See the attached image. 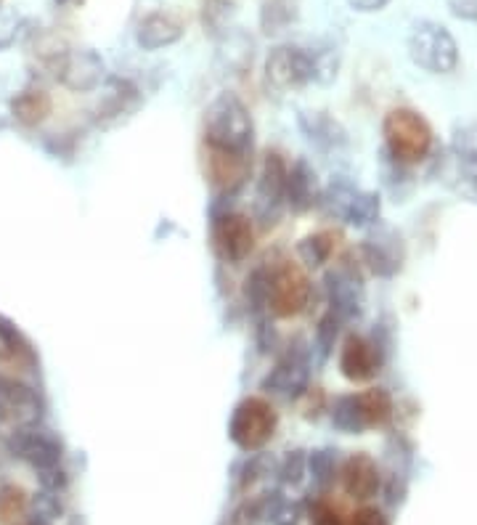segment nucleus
<instances>
[{
  "instance_id": "1",
  "label": "nucleus",
  "mask_w": 477,
  "mask_h": 525,
  "mask_svg": "<svg viewBox=\"0 0 477 525\" xmlns=\"http://www.w3.org/2000/svg\"><path fill=\"white\" fill-rule=\"evenodd\" d=\"M205 146L207 152H226V154H247L252 157V144H255V122H252L250 109L236 93H220L218 99L210 101L205 109Z\"/></svg>"
},
{
  "instance_id": "2",
  "label": "nucleus",
  "mask_w": 477,
  "mask_h": 525,
  "mask_svg": "<svg viewBox=\"0 0 477 525\" xmlns=\"http://www.w3.org/2000/svg\"><path fill=\"white\" fill-rule=\"evenodd\" d=\"M382 136H385V154L403 168H414L432 154L435 133L432 125L419 115L417 109L398 107L390 109L382 120Z\"/></svg>"
},
{
  "instance_id": "3",
  "label": "nucleus",
  "mask_w": 477,
  "mask_h": 525,
  "mask_svg": "<svg viewBox=\"0 0 477 525\" xmlns=\"http://www.w3.org/2000/svg\"><path fill=\"white\" fill-rule=\"evenodd\" d=\"M318 205L329 218L353 226V229H371L374 223H379L382 215V199L377 191L358 189L356 183L350 181H332L321 191Z\"/></svg>"
},
{
  "instance_id": "4",
  "label": "nucleus",
  "mask_w": 477,
  "mask_h": 525,
  "mask_svg": "<svg viewBox=\"0 0 477 525\" xmlns=\"http://www.w3.org/2000/svg\"><path fill=\"white\" fill-rule=\"evenodd\" d=\"M311 303V279L303 268L292 260H281L268 268L265 282V311L273 319H292L308 308Z\"/></svg>"
},
{
  "instance_id": "5",
  "label": "nucleus",
  "mask_w": 477,
  "mask_h": 525,
  "mask_svg": "<svg viewBox=\"0 0 477 525\" xmlns=\"http://www.w3.org/2000/svg\"><path fill=\"white\" fill-rule=\"evenodd\" d=\"M411 61L430 75H451L459 67L454 35L438 22H417L409 35Z\"/></svg>"
},
{
  "instance_id": "6",
  "label": "nucleus",
  "mask_w": 477,
  "mask_h": 525,
  "mask_svg": "<svg viewBox=\"0 0 477 525\" xmlns=\"http://www.w3.org/2000/svg\"><path fill=\"white\" fill-rule=\"evenodd\" d=\"M276 427H279V414L271 401H265L263 396H250L236 404L228 422V435L242 451H260L271 443Z\"/></svg>"
},
{
  "instance_id": "7",
  "label": "nucleus",
  "mask_w": 477,
  "mask_h": 525,
  "mask_svg": "<svg viewBox=\"0 0 477 525\" xmlns=\"http://www.w3.org/2000/svg\"><path fill=\"white\" fill-rule=\"evenodd\" d=\"M358 255L369 274L377 279H393L401 274L406 263V242L401 231H395L393 226L374 223L364 242L358 244Z\"/></svg>"
},
{
  "instance_id": "8",
  "label": "nucleus",
  "mask_w": 477,
  "mask_h": 525,
  "mask_svg": "<svg viewBox=\"0 0 477 525\" xmlns=\"http://www.w3.org/2000/svg\"><path fill=\"white\" fill-rule=\"evenodd\" d=\"M326 300H329V311L337 313L342 321L358 319L364 313L366 290L364 276L358 271L356 263L340 260L337 266L329 268L324 276Z\"/></svg>"
},
{
  "instance_id": "9",
  "label": "nucleus",
  "mask_w": 477,
  "mask_h": 525,
  "mask_svg": "<svg viewBox=\"0 0 477 525\" xmlns=\"http://www.w3.org/2000/svg\"><path fill=\"white\" fill-rule=\"evenodd\" d=\"M212 250L223 263H242L255 250V226L250 215L226 210L212 218L210 226Z\"/></svg>"
},
{
  "instance_id": "10",
  "label": "nucleus",
  "mask_w": 477,
  "mask_h": 525,
  "mask_svg": "<svg viewBox=\"0 0 477 525\" xmlns=\"http://www.w3.org/2000/svg\"><path fill=\"white\" fill-rule=\"evenodd\" d=\"M265 77L279 91H297V88L318 80L316 56L295 46L276 48L265 61Z\"/></svg>"
},
{
  "instance_id": "11",
  "label": "nucleus",
  "mask_w": 477,
  "mask_h": 525,
  "mask_svg": "<svg viewBox=\"0 0 477 525\" xmlns=\"http://www.w3.org/2000/svg\"><path fill=\"white\" fill-rule=\"evenodd\" d=\"M8 449L14 457L32 467V470H51V467L61 465V443L56 435L48 430H40L38 425L32 427H16L11 438H8Z\"/></svg>"
},
{
  "instance_id": "12",
  "label": "nucleus",
  "mask_w": 477,
  "mask_h": 525,
  "mask_svg": "<svg viewBox=\"0 0 477 525\" xmlns=\"http://www.w3.org/2000/svg\"><path fill=\"white\" fill-rule=\"evenodd\" d=\"M385 348L366 335H348L340 348V374L348 382H371L382 372Z\"/></svg>"
},
{
  "instance_id": "13",
  "label": "nucleus",
  "mask_w": 477,
  "mask_h": 525,
  "mask_svg": "<svg viewBox=\"0 0 477 525\" xmlns=\"http://www.w3.org/2000/svg\"><path fill=\"white\" fill-rule=\"evenodd\" d=\"M40 417H43V404L38 393L30 385L0 374V422L16 430V427L38 425Z\"/></svg>"
},
{
  "instance_id": "14",
  "label": "nucleus",
  "mask_w": 477,
  "mask_h": 525,
  "mask_svg": "<svg viewBox=\"0 0 477 525\" xmlns=\"http://www.w3.org/2000/svg\"><path fill=\"white\" fill-rule=\"evenodd\" d=\"M308 382H311V361L303 350H289L287 356L268 372V377L263 380V390L295 401L308 390Z\"/></svg>"
},
{
  "instance_id": "15",
  "label": "nucleus",
  "mask_w": 477,
  "mask_h": 525,
  "mask_svg": "<svg viewBox=\"0 0 477 525\" xmlns=\"http://www.w3.org/2000/svg\"><path fill=\"white\" fill-rule=\"evenodd\" d=\"M451 170L456 186L477 194V122L459 125L451 136Z\"/></svg>"
},
{
  "instance_id": "16",
  "label": "nucleus",
  "mask_w": 477,
  "mask_h": 525,
  "mask_svg": "<svg viewBox=\"0 0 477 525\" xmlns=\"http://www.w3.org/2000/svg\"><path fill=\"white\" fill-rule=\"evenodd\" d=\"M252 173V157L247 154H226V152H207V178L215 194L231 197L242 189L244 181Z\"/></svg>"
},
{
  "instance_id": "17",
  "label": "nucleus",
  "mask_w": 477,
  "mask_h": 525,
  "mask_svg": "<svg viewBox=\"0 0 477 525\" xmlns=\"http://www.w3.org/2000/svg\"><path fill=\"white\" fill-rule=\"evenodd\" d=\"M56 75L69 91H93L104 83V61L93 51H69V54H61Z\"/></svg>"
},
{
  "instance_id": "18",
  "label": "nucleus",
  "mask_w": 477,
  "mask_h": 525,
  "mask_svg": "<svg viewBox=\"0 0 477 525\" xmlns=\"http://www.w3.org/2000/svg\"><path fill=\"white\" fill-rule=\"evenodd\" d=\"M340 480L345 494L358 499V502H369L371 496H377V491L382 488V472H379L377 462L358 451V454H350L340 467Z\"/></svg>"
},
{
  "instance_id": "19",
  "label": "nucleus",
  "mask_w": 477,
  "mask_h": 525,
  "mask_svg": "<svg viewBox=\"0 0 477 525\" xmlns=\"http://www.w3.org/2000/svg\"><path fill=\"white\" fill-rule=\"evenodd\" d=\"M321 189H318L316 170L308 165V160H297L287 173V191H284V202H287L295 213H308L313 205H318Z\"/></svg>"
},
{
  "instance_id": "20",
  "label": "nucleus",
  "mask_w": 477,
  "mask_h": 525,
  "mask_svg": "<svg viewBox=\"0 0 477 525\" xmlns=\"http://www.w3.org/2000/svg\"><path fill=\"white\" fill-rule=\"evenodd\" d=\"M181 35L183 22L178 16L165 14V11H154V14L144 16V22L138 24L136 40L138 46L146 48V51H157V48L173 46Z\"/></svg>"
},
{
  "instance_id": "21",
  "label": "nucleus",
  "mask_w": 477,
  "mask_h": 525,
  "mask_svg": "<svg viewBox=\"0 0 477 525\" xmlns=\"http://www.w3.org/2000/svg\"><path fill=\"white\" fill-rule=\"evenodd\" d=\"M289 165L279 152H268L263 157V168L258 178V202L263 207H279L287 191Z\"/></svg>"
},
{
  "instance_id": "22",
  "label": "nucleus",
  "mask_w": 477,
  "mask_h": 525,
  "mask_svg": "<svg viewBox=\"0 0 477 525\" xmlns=\"http://www.w3.org/2000/svg\"><path fill=\"white\" fill-rule=\"evenodd\" d=\"M300 128L321 149H337V146L348 141L345 128L326 112H305V115H300Z\"/></svg>"
},
{
  "instance_id": "23",
  "label": "nucleus",
  "mask_w": 477,
  "mask_h": 525,
  "mask_svg": "<svg viewBox=\"0 0 477 525\" xmlns=\"http://www.w3.org/2000/svg\"><path fill=\"white\" fill-rule=\"evenodd\" d=\"M51 96L40 88H27V91L16 93V99L11 101V112L22 125L32 128V125H40L51 115Z\"/></svg>"
},
{
  "instance_id": "24",
  "label": "nucleus",
  "mask_w": 477,
  "mask_h": 525,
  "mask_svg": "<svg viewBox=\"0 0 477 525\" xmlns=\"http://www.w3.org/2000/svg\"><path fill=\"white\" fill-rule=\"evenodd\" d=\"M0 364H35V353L24 335L0 316Z\"/></svg>"
},
{
  "instance_id": "25",
  "label": "nucleus",
  "mask_w": 477,
  "mask_h": 525,
  "mask_svg": "<svg viewBox=\"0 0 477 525\" xmlns=\"http://www.w3.org/2000/svg\"><path fill=\"white\" fill-rule=\"evenodd\" d=\"M358 404L364 411L366 427H385L395 414V401L385 388H369L364 393H358Z\"/></svg>"
},
{
  "instance_id": "26",
  "label": "nucleus",
  "mask_w": 477,
  "mask_h": 525,
  "mask_svg": "<svg viewBox=\"0 0 477 525\" xmlns=\"http://www.w3.org/2000/svg\"><path fill=\"white\" fill-rule=\"evenodd\" d=\"M332 425L340 430V433L348 435H361L366 433L364 411H361V404H358V393H348V396H340L332 404Z\"/></svg>"
},
{
  "instance_id": "27",
  "label": "nucleus",
  "mask_w": 477,
  "mask_h": 525,
  "mask_svg": "<svg viewBox=\"0 0 477 525\" xmlns=\"http://www.w3.org/2000/svg\"><path fill=\"white\" fill-rule=\"evenodd\" d=\"M297 255L308 268H321L326 266L334 255V234L332 231H316L308 234L305 239H300L297 244Z\"/></svg>"
},
{
  "instance_id": "28",
  "label": "nucleus",
  "mask_w": 477,
  "mask_h": 525,
  "mask_svg": "<svg viewBox=\"0 0 477 525\" xmlns=\"http://www.w3.org/2000/svg\"><path fill=\"white\" fill-rule=\"evenodd\" d=\"M308 470L318 488H329L334 480L340 478V465H337V451L316 449L308 454Z\"/></svg>"
},
{
  "instance_id": "29",
  "label": "nucleus",
  "mask_w": 477,
  "mask_h": 525,
  "mask_svg": "<svg viewBox=\"0 0 477 525\" xmlns=\"http://www.w3.org/2000/svg\"><path fill=\"white\" fill-rule=\"evenodd\" d=\"M340 324H342V319L332 311H326L324 316L318 319L316 340H313V348H316V353H318V361H326V358L332 356L334 343H337V337H340Z\"/></svg>"
},
{
  "instance_id": "30",
  "label": "nucleus",
  "mask_w": 477,
  "mask_h": 525,
  "mask_svg": "<svg viewBox=\"0 0 477 525\" xmlns=\"http://www.w3.org/2000/svg\"><path fill=\"white\" fill-rule=\"evenodd\" d=\"M305 472H308V457H305L303 451H287L284 459L279 462L281 483L297 486V483H303Z\"/></svg>"
},
{
  "instance_id": "31",
  "label": "nucleus",
  "mask_w": 477,
  "mask_h": 525,
  "mask_svg": "<svg viewBox=\"0 0 477 525\" xmlns=\"http://www.w3.org/2000/svg\"><path fill=\"white\" fill-rule=\"evenodd\" d=\"M24 510V491L16 486L0 488V518H14L16 512Z\"/></svg>"
},
{
  "instance_id": "32",
  "label": "nucleus",
  "mask_w": 477,
  "mask_h": 525,
  "mask_svg": "<svg viewBox=\"0 0 477 525\" xmlns=\"http://www.w3.org/2000/svg\"><path fill=\"white\" fill-rule=\"evenodd\" d=\"M32 507H35V515H40V518H59L61 512V504H59V496L53 494V491H46L43 488V494H38L35 499H32Z\"/></svg>"
},
{
  "instance_id": "33",
  "label": "nucleus",
  "mask_w": 477,
  "mask_h": 525,
  "mask_svg": "<svg viewBox=\"0 0 477 525\" xmlns=\"http://www.w3.org/2000/svg\"><path fill=\"white\" fill-rule=\"evenodd\" d=\"M350 525H390L387 515L377 507H361V510L353 512Z\"/></svg>"
},
{
  "instance_id": "34",
  "label": "nucleus",
  "mask_w": 477,
  "mask_h": 525,
  "mask_svg": "<svg viewBox=\"0 0 477 525\" xmlns=\"http://www.w3.org/2000/svg\"><path fill=\"white\" fill-rule=\"evenodd\" d=\"M40 483H43V488L46 491H53V494H59L61 488L67 486V472L61 470V467H51V470H43L38 472Z\"/></svg>"
},
{
  "instance_id": "35",
  "label": "nucleus",
  "mask_w": 477,
  "mask_h": 525,
  "mask_svg": "<svg viewBox=\"0 0 477 525\" xmlns=\"http://www.w3.org/2000/svg\"><path fill=\"white\" fill-rule=\"evenodd\" d=\"M448 8L456 19L464 22H477V0H448Z\"/></svg>"
},
{
  "instance_id": "36",
  "label": "nucleus",
  "mask_w": 477,
  "mask_h": 525,
  "mask_svg": "<svg viewBox=\"0 0 477 525\" xmlns=\"http://www.w3.org/2000/svg\"><path fill=\"white\" fill-rule=\"evenodd\" d=\"M313 525H345L342 523V518L337 515V512L332 510V507H316V512H313Z\"/></svg>"
},
{
  "instance_id": "37",
  "label": "nucleus",
  "mask_w": 477,
  "mask_h": 525,
  "mask_svg": "<svg viewBox=\"0 0 477 525\" xmlns=\"http://www.w3.org/2000/svg\"><path fill=\"white\" fill-rule=\"evenodd\" d=\"M350 6L356 11H364V14H371V11H382V8L390 3V0H348Z\"/></svg>"
},
{
  "instance_id": "38",
  "label": "nucleus",
  "mask_w": 477,
  "mask_h": 525,
  "mask_svg": "<svg viewBox=\"0 0 477 525\" xmlns=\"http://www.w3.org/2000/svg\"><path fill=\"white\" fill-rule=\"evenodd\" d=\"M27 525H53L48 518H40V515H32L30 520H27Z\"/></svg>"
},
{
  "instance_id": "39",
  "label": "nucleus",
  "mask_w": 477,
  "mask_h": 525,
  "mask_svg": "<svg viewBox=\"0 0 477 525\" xmlns=\"http://www.w3.org/2000/svg\"><path fill=\"white\" fill-rule=\"evenodd\" d=\"M59 3H67V6H77V3H83V0H59Z\"/></svg>"
}]
</instances>
